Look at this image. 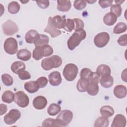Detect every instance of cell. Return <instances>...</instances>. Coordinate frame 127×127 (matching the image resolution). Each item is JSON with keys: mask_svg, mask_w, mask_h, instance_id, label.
<instances>
[{"mask_svg": "<svg viewBox=\"0 0 127 127\" xmlns=\"http://www.w3.org/2000/svg\"><path fill=\"white\" fill-rule=\"evenodd\" d=\"M78 72L77 66L73 64H68L64 67L63 74L65 79L69 81H73Z\"/></svg>", "mask_w": 127, "mask_h": 127, "instance_id": "cell-4", "label": "cell"}, {"mask_svg": "<svg viewBox=\"0 0 127 127\" xmlns=\"http://www.w3.org/2000/svg\"><path fill=\"white\" fill-rule=\"evenodd\" d=\"M112 0H99L98 1L99 5L103 8H105L107 7H109L110 6L112 5V2H113Z\"/></svg>", "mask_w": 127, "mask_h": 127, "instance_id": "cell-45", "label": "cell"}, {"mask_svg": "<svg viewBox=\"0 0 127 127\" xmlns=\"http://www.w3.org/2000/svg\"><path fill=\"white\" fill-rule=\"evenodd\" d=\"M86 36V33L84 29L75 31L67 40V44L68 49L70 50H73L79 45L81 41L85 38Z\"/></svg>", "mask_w": 127, "mask_h": 127, "instance_id": "cell-1", "label": "cell"}, {"mask_svg": "<svg viewBox=\"0 0 127 127\" xmlns=\"http://www.w3.org/2000/svg\"><path fill=\"white\" fill-rule=\"evenodd\" d=\"M49 42V38L47 35L44 34H39L38 38L34 43V45L36 47H41L45 45H48Z\"/></svg>", "mask_w": 127, "mask_h": 127, "instance_id": "cell-27", "label": "cell"}, {"mask_svg": "<svg viewBox=\"0 0 127 127\" xmlns=\"http://www.w3.org/2000/svg\"><path fill=\"white\" fill-rule=\"evenodd\" d=\"M118 44L122 46H126L127 45V34H125L119 37L118 40Z\"/></svg>", "mask_w": 127, "mask_h": 127, "instance_id": "cell-43", "label": "cell"}, {"mask_svg": "<svg viewBox=\"0 0 127 127\" xmlns=\"http://www.w3.org/2000/svg\"><path fill=\"white\" fill-rule=\"evenodd\" d=\"M1 99L3 102L11 103L14 100V94L10 90H6L3 93Z\"/></svg>", "mask_w": 127, "mask_h": 127, "instance_id": "cell-28", "label": "cell"}, {"mask_svg": "<svg viewBox=\"0 0 127 127\" xmlns=\"http://www.w3.org/2000/svg\"><path fill=\"white\" fill-rule=\"evenodd\" d=\"M53 54L52 47L49 45L41 47H36L33 51L32 57L36 61L41 59L44 57H48Z\"/></svg>", "mask_w": 127, "mask_h": 127, "instance_id": "cell-3", "label": "cell"}, {"mask_svg": "<svg viewBox=\"0 0 127 127\" xmlns=\"http://www.w3.org/2000/svg\"><path fill=\"white\" fill-rule=\"evenodd\" d=\"M52 17H50L48 19V24L44 29V32L48 33L50 34L51 37L55 38L61 34L62 31L57 29L53 24L52 22Z\"/></svg>", "mask_w": 127, "mask_h": 127, "instance_id": "cell-11", "label": "cell"}, {"mask_svg": "<svg viewBox=\"0 0 127 127\" xmlns=\"http://www.w3.org/2000/svg\"><path fill=\"white\" fill-rule=\"evenodd\" d=\"M7 106L5 104H0V115L1 116L3 114H5L7 111Z\"/></svg>", "mask_w": 127, "mask_h": 127, "instance_id": "cell-47", "label": "cell"}, {"mask_svg": "<svg viewBox=\"0 0 127 127\" xmlns=\"http://www.w3.org/2000/svg\"><path fill=\"white\" fill-rule=\"evenodd\" d=\"M42 126L44 127H61L57 119L52 118L46 119L43 122Z\"/></svg>", "mask_w": 127, "mask_h": 127, "instance_id": "cell-30", "label": "cell"}, {"mask_svg": "<svg viewBox=\"0 0 127 127\" xmlns=\"http://www.w3.org/2000/svg\"><path fill=\"white\" fill-rule=\"evenodd\" d=\"M24 88L29 93H33L37 92L40 88L36 81H29L25 83Z\"/></svg>", "mask_w": 127, "mask_h": 127, "instance_id": "cell-19", "label": "cell"}, {"mask_svg": "<svg viewBox=\"0 0 127 127\" xmlns=\"http://www.w3.org/2000/svg\"><path fill=\"white\" fill-rule=\"evenodd\" d=\"M14 101L20 107L25 108L28 105L29 99L25 92L19 91L14 93Z\"/></svg>", "mask_w": 127, "mask_h": 127, "instance_id": "cell-7", "label": "cell"}, {"mask_svg": "<svg viewBox=\"0 0 127 127\" xmlns=\"http://www.w3.org/2000/svg\"><path fill=\"white\" fill-rule=\"evenodd\" d=\"M115 96L119 99L125 98L127 95V88L123 85H118L114 88Z\"/></svg>", "mask_w": 127, "mask_h": 127, "instance_id": "cell-17", "label": "cell"}, {"mask_svg": "<svg viewBox=\"0 0 127 127\" xmlns=\"http://www.w3.org/2000/svg\"><path fill=\"white\" fill-rule=\"evenodd\" d=\"M74 22V30L75 31H80L83 29L84 23L83 21L79 18H74L73 19Z\"/></svg>", "mask_w": 127, "mask_h": 127, "instance_id": "cell-38", "label": "cell"}, {"mask_svg": "<svg viewBox=\"0 0 127 127\" xmlns=\"http://www.w3.org/2000/svg\"><path fill=\"white\" fill-rule=\"evenodd\" d=\"M36 2L38 5L41 8L45 9L48 7L49 5V1L48 0H37Z\"/></svg>", "mask_w": 127, "mask_h": 127, "instance_id": "cell-44", "label": "cell"}, {"mask_svg": "<svg viewBox=\"0 0 127 127\" xmlns=\"http://www.w3.org/2000/svg\"><path fill=\"white\" fill-rule=\"evenodd\" d=\"M21 117V113L17 109H11L4 117V122L6 125L14 124Z\"/></svg>", "mask_w": 127, "mask_h": 127, "instance_id": "cell-10", "label": "cell"}, {"mask_svg": "<svg viewBox=\"0 0 127 127\" xmlns=\"http://www.w3.org/2000/svg\"><path fill=\"white\" fill-rule=\"evenodd\" d=\"M61 110V107L59 105L52 103L49 106L47 109V112L49 115L54 116L60 113Z\"/></svg>", "mask_w": 127, "mask_h": 127, "instance_id": "cell-29", "label": "cell"}, {"mask_svg": "<svg viewBox=\"0 0 127 127\" xmlns=\"http://www.w3.org/2000/svg\"><path fill=\"white\" fill-rule=\"evenodd\" d=\"M49 81L52 86H58L62 81V78L60 73L59 71H55L51 72L49 75Z\"/></svg>", "mask_w": 127, "mask_h": 127, "instance_id": "cell-13", "label": "cell"}, {"mask_svg": "<svg viewBox=\"0 0 127 127\" xmlns=\"http://www.w3.org/2000/svg\"><path fill=\"white\" fill-rule=\"evenodd\" d=\"M47 104V99L42 96H38L35 97L33 101V106L35 109L37 110L43 109Z\"/></svg>", "mask_w": 127, "mask_h": 127, "instance_id": "cell-12", "label": "cell"}, {"mask_svg": "<svg viewBox=\"0 0 127 127\" xmlns=\"http://www.w3.org/2000/svg\"><path fill=\"white\" fill-rule=\"evenodd\" d=\"M25 67L26 66L24 63L20 61H16L12 64L11 70L13 73L18 74L21 71L25 70Z\"/></svg>", "mask_w": 127, "mask_h": 127, "instance_id": "cell-23", "label": "cell"}, {"mask_svg": "<svg viewBox=\"0 0 127 127\" xmlns=\"http://www.w3.org/2000/svg\"><path fill=\"white\" fill-rule=\"evenodd\" d=\"M20 6L19 4L15 1L10 2L7 7L8 12L11 14H16L20 10Z\"/></svg>", "mask_w": 127, "mask_h": 127, "instance_id": "cell-32", "label": "cell"}, {"mask_svg": "<svg viewBox=\"0 0 127 127\" xmlns=\"http://www.w3.org/2000/svg\"><path fill=\"white\" fill-rule=\"evenodd\" d=\"M93 72L88 68H84L81 69L80 73V78L88 80L89 81L92 75Z\"/></svg>", "mask_w": 127, "mask_h": 127, "instance_id": "cell-35", "label": "cell"}, {"mask_svg": "<svg viewBox=\"0 0 127 127\" xmlns=\"http://www.w3.org/2000/svg\"><path fill=\"white\" fill-rule=\"evenodd\" d=\"M115 1V2L117 4H119V5H120L123 2H124V0H121V1H119V0H116V1Z\"/></svg>", "mask_w": 127, "mask_h": 127, "instance_id": "cell-49", "label": "cell"}, {"mask_svg": "<svg viewBox=\"0 0 127 127\" xmlns=\"http://www.w3.org/2000/svg\"><path fill=\"white\" fill-rule=\"evenodd\" d=\"M21 1L22 3H26V2H28L29 1Z\"/></svg>", "mask_w": 127, "mask_h": 127, "instance_id": "cell-51", "label": "cell"}, {"mask_svg": "<svg viewBox=\"0 0 127 127\" xmlns=\"http://www.w3.org/2000/svg\"><path fill=\"white\" fill-rule=\"evenodd\" d=\"M110 40V35L107 32H101L97 34L94 38V43L98 48L105 47Z\"/></svg>", "mask_w": 127, "mask_h": 127, "instance_id": "cell-9", "label": "cell"}, {"mask_svg": "<svg viewBox=\"0 0 127 127\" xmlns=\"http://www.w3.org/2000/svg\"><path fill=\"white\" fill-rule=\"evenodd\" d=\"M3 33L7 36H11L18 31V27L17 24L11 20H8L2 25Z\"/></svg>", "mask_w": 127, "mask_h": 127, "instance_id": "cell-8", "label": "cell"}, {"mask_svg": "<svg viewBox=\"0 0 127 127\" xmlns=\"http://www.w3.org/2000/svg\"><path fill=\"white\" fill-rule=\"evenodd\" d=\"M86 2H88L89 3H94V2H96V0H94V1H86Z\"/></svg>", "mask_w": 127, "mask_h": 127, "instance_id": "cell-50", "label": "cell"}, {"mask_svg": "<svg viewBox=\"0 0 127 127\" xmlns=\"http://www.w3.org/2000/svg\"><path fill=\"white\" fill-rule=\"evenodd\" d=\"M100 111L103 117L107 118L112 117L115 112L114 109L111 106L108 105H105L102 107L100 108Z\"/></svg>", "mask_w": 127, "mask_h": 127, "instance_id": "cell-25", "label": "cell"}, {"mask_svg": "<svg viewBox=\"0 0 127 127\" xmlns=\"http://www.w3.org/2000/svg\"><path fill=\"white\" fill-rule=\"evenodd\" d=\"M127 69H125L124 71H123L122 73V79L123 80H124L125 82H127V72H126Z\"/></svg>", "mask_w": 127, "mask_h": 127, "instance_id": "cell-48", "label": "cell"}, {"mask_svg": "<svg viewBox=\"0 0 127 127\" xmlns=\"http://www.w3.org/2000/svg\"><path fill=\"white\" fill-rule=\"evenodd\" d=\"M89 81L88 80L80 78L76 85L77 90L80 92H84L86 91V88Z\"/></svg>", "mask_w": 127, "mask_h": 127, "instance_id": "cell-33", "label": "cell"}, {"mask_svg": "<svg viewBox=\"0 0 127 127\" xmlns=\"http://www.w3.org/2000/svg\"><path fill=\"white\" fill-rule=\"evenodd\" d=\"M127 26L126 23L124 22L118 23L114 27L113 30V32L115 34H120L125 32L127 30Z\"/></svg>", "mask_w": 127, "mask_h": 127, "instance_id": "cell-34", "label": "cell"}, {"mask_svg": "<svg viewBox=\"0 0 127 127\" xmlns=\"http://www.w3.org/2000/svg\"><path fill=\"white\" fill-rule=\"evenodd\" d=\"M99 81L101 85L106 88L111 87L114 83V78L110 75L101 77Z\"/></svg>", "mask_w": 127, "mask_h": 127, "instance_id": "cell-21", "label": "cell"}, {"mask_svg": "<svg viewBox=\"0 0 127 127\" xmlns=\"http://www.w3.org/2000/svg\"><path fill=\"white\" fill-rule=\"evenodd\" d=\"M100 80V76L97 73V72H93L91 77H90L89 82H93L98 84Z\"/></svg>", "mask_w": 127, "mask_h": 127, "instance_id": "cell-46", "label": "cell"}, {"mask_svg": "<svg viewBox=\"0 0 127 127\" xmlns=\"http://www.w3.org/2000/svg\"><path fill=\"white\" fill-rule=\"evenodd\" d=\"M57 9L60 11H67L70 9L71 6V2L69 0H57Z\"/></svg>", "mask_w": 127, "mask_h": 127, "instance_id": "cell-18", "label": "cell"}, {"mask_svg": "<svg viewBox=\"0 0 127 127\" xmlns=\"http://www.w3.org/2000/svg\"><path fill=\"white\" fill-rule=\"evenodd\" d=\"M86 91L90 95H96L99 91V86L98 84L93 82H89L86 88Z\"/></svg>", "mask_w": 127, "mask_h": 127, "instance_id": "cell-26", "label": "cell"}, {"mask_svg": "<svg viewBox=\"0 0 127 127\" xmlns=\"http://www.w3.org/2000/svg\"><path fill=\"white\" fill-rule=\"evenodd\" d=\"M109 121L107 118L100 117L98 118L95 122V127H107L109 126Z\"/></svg>", "mask_w": 127, "mask_h": 127, "instance_id": "cell-31", "label": "cell"}, {"mask_svg": "<svg viewBox=\"0 0 127 127\" xmlns=\"http://www.w3.org/2000/svg\"><path fill=\"white\" fill-rule=\"evenodd\" d=\"M126 117L122 114H117L114 118L111 125L112 127H125L126 126Z\"/></svg>", "mask_w": 127, "mask_h": 127, "instance_id": "cell-15", "label": "cell"}, {"mask_svg": "<svg viewBox=\"0 0 127 127\" xmlns=\"http://www.w3.org/2000/svg\"><path fill=\"white\" fill-rule=\"evenodd\" d=\"M117 18L118 17L115 14L110 12L105 15L103 17V21L106 25L112 26L116 22Z\"/></svg>", "mask_w": 127, "mask_h": 127, "instance_id": "cell-20", "label": "cell"}, {"mask_svg": "<svg viewBox=\"0 0 127 127\" xmlns=\"http://www.w3.org/2000/svg\"><path fill=\"white\" fill-rule=\"evenodd\" d=\"M40 88H42L45 87L48 83V79L45 76H42L37 79L36 80Z\"/></svg>", "mask_w": 127, "mask_h": 127, "instance_id": "cell-41", "label": "cell"}, {"mask_svg": "<svg viewBox=\"0 0 127 127\" xmlns=\"http://www.w3.org/2000/svg\"><path fill=\"white\" fill-rule=\"evenodd\" d=\"M18 74L19 78L21 80H27L31 78V75L29 72L25 70L21 71Z\"/></svg>", "mask_w": 127, "mask_h": 127, "instance_id": "cell-42", "label": "cell"}, {"mask_svg": "<svg viewBox=\"0 0 127 127\" xmlns=\"http://www.w3.org/2000/svg\"><path fill=\"white\" fill-rule=\"evenodd\" d=\"M1 79L3 83L6 86H10L13 83V80L12 76L7 73L3 74L1 75Z\"/></svg>", "mask_w": 127, "mask_h": 127, "instance_id": "cell-36", "label": "cell"}, {"mask_svg": "<svg viewBox=\"0 0 127 127\" xmlns=\"http://www.w3.org/2000/svg\"><path fill=\"white\" fill-rule=\"evenodd\" d=\"M4 50L9 55H14L18 51V44L16 40L12 37L7 38L4 43Z\"/></svg>", "mask_w": 127, "mask_h": 127, "instance_id": "cell-6", "label": "cell"}, {"mask_svg": "<svg viewBox=\"0 0 127 127\" xmlns=\"http://www.w3.org/2000/svg\"><path fill=\"white\" fill-rule=\"evenodd\" d=\"M96 72L100 77H103L110 75L111 71L110 67L108 65L106 64H100L97 67Z\"/></svg>", "mask_w": 127, "mask_h": 127, "instance_id": "cell-22", "label": "cell"}, {"mask_svg": "<svg viewBox=\"0 0 127 127\" xmlns=\"http://www.w3.org/2000/svg\"><path fill=\"white\" fill-rule=\"evenodd\" d=\"M73 118L72 112L69 110H64L60 112L56 119L61 127L67 126L71 121Z\"/></svg>", "mask_w": 127, "mask_h": 127, "instance_id": "cell-5", "label": "cell"}, {"mask_svg": "<svg viewBox=\"0 0 127 127\" xmlns=\"http://www.w3.org/2000/svg\"><path fill=\"white\" fill-rule=\"evenodd\" d=\"M87 5V2L85 0H75L73 3L74 8L77 10L84 9Z\"/></svg>", "mask_w": 127, "mask_h": 127, "instance_id": "cell-40", "label": "cell"}, {"mask_svg": "<svg viewBox=\"0 0 127 127\" xmlns=\"http://www.w3.org/2000/svg\"><path fill=\"white\" fill-rule=\"evenodd\" d=\"M17 57L23 61H27L31 57V53L27 49H21L17 52Z\"/></svg>", "mask_w": 127, "mask_h": 127, "instance_id": "cell-24", "label": "cell"}, {"mask_svg": "<svg viewBox=\"0 0 127 127\" xmlns=\"http://www.w3.org/2000/svg\"><path fill=\"white\" fill-rule=\"evenodd\" d=\"M62 64V60L58 55L44 59L41 62V66L45 70H49L53 68H58Z\"/></svg>", "mask_w": 127, "mask_h": 127, "instance_id": "cell-2", "label": "cell"}, {"mask_svg": "<svg viewBox=\"0 0 127 127\" xmlns=\"http://www.w3.org/2000/svg\"><path fill=\"white\" fill-rule=\"evenodd\" d=\"M39 34L35 30H30L25 34V39L26 42L29 44L34 43L37 40Z\"/></svg>", "mask_w": 127, "mask_h": 127, "instance_id": "cell-16", "label": "cell"}, {"mask_svg": "<svg viewBox=\"0 0 127 127\" xmlns=\"http://www.w3.org/2000/svg\"><path fill=\"white\" fill-rule=\"evenodd\" d=\"M111 12L115 14L117 17H120L122 13V7L119 4H112L110 8Z\"/></svg>", "mask_w": 127, "mask_h": 127, "instance_id": "cell-37", "label": "cell"}, {"mask_svg": "<svg viewBox=\"0 0 127 127\" xmlns=\"http://www.w3.org/2000/svg\"><path fill=\"white\" fill-rule=\"evenodd\" d=\"M64 29L67 32H71L74 29V22L73 19L67 18L66 19L65 25Z\"/></svg>", "mask_w": 127, "mask_h": 127, "instance_id": "cell-39", "label": "cell"}, {"mask_svg": "<svg viewBox=\"0 0 127 127\" xmlns=\"http://www.w3.org/2000/svg\"><path fill=\"white\" fill-rule=\"evenodd\" d=\"M52 22L53 25L56 28L64 29L66 22L65 17V16H61L59 15H56L52 18Z\"/></svg>", "mask_w": 127, "mask_h": 127, "instance_id": "cell-14", "label": "cell"}]
</instances>
